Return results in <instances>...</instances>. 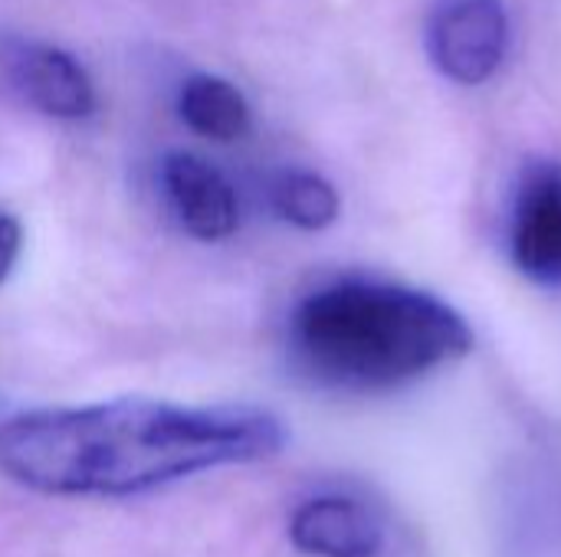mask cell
Here are the masks:
<instances>
[{
  "mask_svg": "<svg viewBox=\"0 0 561 557\" xmlns=\"http://www.w3.org/2000/svg\"><path fill=\"white\" fill-rule=\"evenodd\" d=\"M283 446V420L260 407L122 397L3 420L0 476L46 496H131L204 469L263 463Z\"/></svg>",
  "mask_w": 561,
  "mask_h": 557,
  "instance_id": "6da1fadb",
  "label": "cell"
},
{
  "mask_svg": "<svg viewBox=\"0 0 561 557\" xmlns=\"http://www.w3.org/2000/svg\"><path fill=\"white\" fill-rule=\"evenodd\" d=\"M299 364L329 387L385 391L473 348V332L447 302L388 282L348 279L312 292L293 315Z\"/></svg>",
  "mask_w": 561,
  "mask_h": 557,
  "instance_id": "7a4b0ae2",
  "label": "cell"
},
{
  "mask_svg": "<svg viewBox=\"0 0 561 557\" xmlns=\"http://www.w3.org/2000/svg\"><path fill=\"white\" fill-rule=\"evenodd\" d=\"M506 43L510 16L503 0H440L431 16V62L460 85L486 82L500 69Z\"/></svg>",
  "mask_w": 561,
  "mask_h": 557,
  "instance_id": "3957f363",
  "label": "cell"
},
{
  "mask_svg": "<svg viewBox=\"0 0 561 557\" xmlns=\"http://www.w3.org/2000/svg\"><path fill=\"white\" fill-rule=\"evenodd\" d=\"M513 259L539 286H561V167L533 164L516 190Z\"/></svg>",
  "mask_w": 561,
  "mask_h": 557,
  "instance_id": "277c9868",
  "label": "cell"
},
{
  "mask_svg": "<svg viewBox=\"0 0 561 557\" xmlns=\"http://www.w3.org/2000/svg\"><path fill=\"white\" fill-rule=\"evenodd\" d=\"M161 181L181 227L197 240H227L240 223L237 194L227 177L207 161L174 151L161 164Z\"/></svg>",
  "mask_w": 561,
  "mask_h": 557,
  "instance_id": "5b68a950",
  "label": "cell"
},
{
  "mask_svg": "<svg viewBox=\"0 0 561 557\" xmlns=\"http://www.w3.org/2000/svg\"><path fill=\"white\" fill-rule=\"evenodd\" d=\"M16 89L53 118H85L95 108V89L85 69L62 49L46 43H26L10 59Z\"/></svg>",
  "mask_w": 561,
  "mask_h": 557,
  "instance_id": "8992f818",
  "label": "cell"
},
{
  "mask_svg": "<svg viewBox=\"0 0 561 557\" xmlns=\"http://www.w3.org/2000/svg\"><path fill=\"white\" fill-rule=\"evenodd\" d=\"M289 538L316 557H375L385 545L378 519L355 499L322 496L296 509Z\"/></svg>",
  "mask_w": 561,
  "mask_h": 557,
  "instance_id": "52a82bcc",
  "label": "cell"
},
{
  "mask_svg": "<svg viewBox=\"0 0 561 557\" xmlns=\"http://www.w3.org/2000/svg\"><path fill=\"white\" fill-rule=\"evenodd\" d=\"M178 112L191 131L210 141H237L250 131V105L243 92L217 76H191L181 89Z\"/></svg>",
  "mask_w": 561,
  "mask_h": 557,
  "instance_id": "ba28073f",
  "label": "cell"
},
{
  "mask_svg": "<svg viewBox=\"0 0 561 557\" xmlns=\"http://www.w3.org/2000/svg\"><path fill=\"white\" fill-rule=\"evenodd\" d=\"M270 200L276 213L299 230H325L342 210L339 190L312 171H283L270 187Z\"/></svg>",
  "mask_w": 561,
  "mask_h": 557,
  "instance_id": "9c48e42d",
  "label": "cell"
},
{
  "mask_svg": "<svg viewBox=\"0 0 561 557\" xmlns=\"http://www.w3.org/2000/svg\"><path fill=\"white\" fill-rule=\"evenodd\" d=\"M20 246H23V230H20V223H16L10 213H0V286H3L7 276L13 272L16 256H20Z\"/></svg>",
  "mask_w": 561,
  "mask_h": 557,
  "instance_id": "30bf717a",
  "label": "cell"
}]
</instances>
